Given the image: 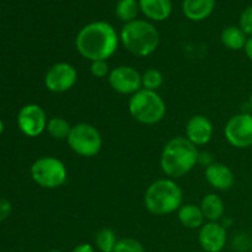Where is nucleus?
Masks as SVG:
<instances>
[{
	"instance_id": "ddd939ff",
	"label": "nucleus",
	"mask_w": 252,
	"mask_h": 252,
	"mask_svg": "<svg viewBox=\"0 0 252 252\" xmlns=\"http://www.w3.org/2000/svg\"><path fill=\"white\" fill-rule=\"evenodd\" d=\"M213 123L203 115H196L191 117L186 126V138L197 147L206 145L213 137Z\"/></svg>"
},
{
	"instance_id": "393cba45",
	"label": "nucleus",
	"mask_w": 252,
	"mask_h": 252,
	"mask_svg": "<svg viewBox=\"0 0 252 252\" xmlns=\"http://www.w3.org/2000/svg\"><path fill=\"white\" fill-rule=\"evenodd\" d=\"M90 70L91 74L97 79H102L110 75V68H108L107 61L91 62Z\"/></svg>"
},
{
	"instance_id": "c85d7f7f",
	"label": "nucleus",
	"mask_w": 252,
	"mask_h": 252,
	"mask_svg": "<svg viewBox=\"0 0 252 252\" xmlns=\"http://www.w3.org/2000/svg\"><path fill=\"white\" fill-rule=\"evenodd\" d=\"M245 53L248 56V58L250 59V62L252 63V36L250 38H248V42H246V46H245Z\"/></svg>"
},
{
	"instance_id": "b1692460",
	"label": "nucleus",
	"mask_w": 252,
	"mask_h": 252,
	"mask_svg": "<svg viewBox=\"0 0 252 252\" xmlns=\"http://www.w3.org/2000/svg\"><path fill=\"white\" fill-rule=\"evenodd\" d=\"M113 252H145V249L140 241L135 240V239L125 238L117 241Z\"/></svg>"
},
{
	"instance_id": "cd10ccee",
	"label": "nucleus",
	"mask_w": 252,
	"mask_h": 252,
	"mask_svg": "<svg viewBox=\"0 0 252 252\" xmlns=\"http://www.w3.org/2000/svg\"><path fill=\"white\" fill-rule=\"evenodd\" d=\"M71 252H95V249H94L93 245H90V244L84 243V244H79L78 246H75Z\"/></svg>"
},
{
	"instance_id": "5701e85b",
	"label": "nucleus",
	"mask_w": 252,
	"mask_h": 252,
	"mask_svg": "<svg viewBox=\"0 0 252 252\" xmlns=\"http://www.w3.org/2000/svg\"><path fill=\"white\" fill-rule=\"evenodd\" d=\"M164 84V76L158 69L150 68L142 75V85L143 89L150 91H157L161 88Z\"/></svg>"
},
{
	"instance_id": "9b49d317",
	"label": "nucleus",
	"mask_w": 252,
	"mask_h": 252,
	"mask_svg": "<svg viewBox=\"0 0 252 252\" xmlns=\"http://www.w3.org/2000/svg\"><path fill=\"white\" fill-rule=\"evenodd\" d=\"M19 128L27 137H38L47 128V116L41 106L30 103L21 108L17 117Z\"/></svg>"
},
{
	"instance_id": "aec40b11",
	"label": "nucleus",
	"mask_w": 252,
	"mask_h": 252,
	"mask_svg": "<svg viewBox=\"0 0 252 252\" xmlns=\"http://www.w3.org/2000/svg\"><path fill=\"white\" fill-rule=\"evenodd\" d=\"M139 9V1L137 0H120L116 6V15L121 21L128 24L137 20Z\"/></svg>"
},
{
	"instance_id": "f3484780",
	"label": "nucleus",
	"mask_w": 252,
	"mask_h": 252,
	"mask_svg": "<svg viewBox=\"0 0 252 252\" xmlns=\"http://www.w3.org/2000/svg\"><path fill=\"white\" fill-rule=\"evenodd\" d=\"M177 217L179 220L185 228L197 229L201 228L204 224V216L202 213L199 206L196 204H182L177 211Z\"/></svg>"
},
{
	"instance_id": "dca6fc26",
	"label": "nucleus",
	"mask_w": 252,
	"mask_h": 252,
	"mask_svg": "<svg viewBox=\"0 0 252 252\" xmlns=\"http://www.w3.org/2000/svg\"><path fill=\"white\" fill-rule=\"evenodd\" d=\"M216 6V0H184L182 10L187 19L202 21L211 16Z\"/></svg>"
},
{
	"instance_id": "c756f323",
	"label": "nucleus",
	"mask_w": 252,
	"mask_h": 252,
	"mask_svg": "<svg viewBox=\"0 0 252 252\" xmlns=\"http://www.w3.org/2000/svg\"><path fill=\"white\" fill-rule=\"evenodd\" d=\"M2 130H4V123H2V121L0 120V134L2 133Z\"/></svg>"
},
{
	"instance_id": "9d476101",
	"label": "nucleus",
	"mask_w": 252,
	"mask_h": 252,
	"mask_svg": "<svg viewBox=\"0 0 252 252\" xmlns=\"http://www.w3.org/2000/svg\"><path fill=\"white\" fill-rule=\"evenodd\" d=\"M111 88L122 95H134L142 90V75L135 68L129 65H120L112 69L108 75Z\"/></svg>"
},
{
	"instance_id": "2eb2a0df",
	"label": "nucleus",
	"mask_w": 252,
	"mask_h": 252,
	"mask_svg": "<svg viewBox=\"0 0 252 252\" xmlns=\"http://www.w3.org/2000/svg\"><path fill=\"white\" fill-rule=\"evenodd\" d=\"M143 14L154 21H164L171 15V0H139Z\"/></svg>"
},
{
	"instance_id": "39448f33",
	"label": "nucleus",
	"mask_w": 252,
	"mask_h": 252,
	"mask_svg": "<svg viewBox=\"0 0 252 252\" xmlns=\"http://www.w3.org/2000/svg\"><path fill=\"white\" fill-rule=\"evenodd\" d=\"M130 116L143 125H157L166 113V105L157 91L142 89L130 96L128 102Z\"/></svg>"
},
{
	"instance_id": "1a4fd4ad",
	"label": "nucleus",
	"mask_w": 252,
	"mask_h": 252,
	"mask_svg": "<svg viewBox=\"0 0 252 252\" xmlns=\"http://www.w3.org/2000/svg\"><path fill=\"white\" fill-rule=\"evenodd\" d=\"M78 80V71L71 64L61 62L56 63L47 70L44 76V85L49 91L56 94L65 93L75 85Z\"/></svg>"
},
{
	"instance_id": "20e7f679",
	"label": "nucleus",
	"mask_w": 252,
	"mask_h": 252,
	"mask_svg": "<svg viewBox=\"0 0 252 252\" xmlns=\"http://www.w3.org/2000/svg\"><path fill=\"white\" fill-rule=\"evenodd\" d=\"M120 41L134 56L147 57L157 51L160 36L153 24L144 20H134L123 26Z\"/></svg>"
},
{
	"instance_id": "a211bd4d",
	"label": "nucleus",
	"mask_w": 252,
	"mask_h": 252,
	"mask_svg": "<svg viewBox=\"0 0 252 252\" xmlns=\"http://www.w3.org/2000/svg\"><path fill=\"white\" fill-rule=\"evenodd\" d=\"M199 208L203 213L204 219L209 221H217L224 214V202L218 194L209 193L202 198Z\"/></svg>"
},
{
	"instance_id": "2f4dec72",
	"label": "nucleus",
	"mask_w": 252,
	"mask_h": 252,
	"mask_svg": "<svg viewBox=\"0 0 252 252\" xmlns=\"http://www.w3.org/2000/svg\"><path fill=\"white\" fill-rule=\"evenodd\" d=\"M250 103H251V106H252V94H251V96H250Z\"/></svg>"
},
{
	"instance_id": "423d86ee",
	"label": "nucleus",
	"mask_w": 252,
	"mask_h": 252,
	"mask_svg": "<svg viewBox=\"0 0 252 252\" xmlns=\"http://www.w3.org/2000/svg\"><path fill=\"white\" fill-rule=\"evenodd\" d=\"M31 176L43 189H58L65 184L68 171L62 160L54 157H43L31 166Z\"/></svg>"
},
{
	"instance_id": "6e6552de",
	"label": "nucleus",
	"mask_w": 252,
	"mask_h": 252,
	"mask_svg": "<svg viewBox=\"0 0 252 252\" xmlns=\"http://www.w3.org/2000/svg\"><path fill=\"white\" fill-rule=\"evenodd\" d=\"M226 140L233 147L244 149L252 145V116L249 113H240L226 123L224 128Z\"/></svg>"
},
{
	"instance_id": "412c9836",
	"label": "nucleus",
	"mask_w": 252,
	"mask_h": 252,
	"mask_svg": "<svg viewBox=\"0 0 252 252\" xmlns=\"http://www.w3.org/2000/svg\"><path fill=\"white\" fill-rule=\"evenodd\" d=\"M47 132L53 139H68L69 133L71 130V126L63 117H53L47 123Z\"/></svg>"
},
{
	"instance_id": "a878e982",
	"label": "nucleus",
	"mask_w": 252,
	"mask_h": 252,
	"mask_svg": "<svg viewBox=\"0 0 252 252\" xmlns=\"http://www.w3.org/2000/svg\"><path fill=\"white\" fill-rule=\"evenodd\" d=\"M240 29L244 33L252 36V6L246 7L240 16Z\"/></svg>"
},
{
	"instance_id": "4468645a",
	"label": "nucleus",
	"mask_w": 252,
	"mask_h": 252,
	"mask_svg": "<svg viewBox=\"0 0 252 252\" xmlns=\"http://www.w3.org/2000/svg\"><path fill=\"white\" fill-rule=\"evenodd\" d=\"M207 182L218 191H228L234 186L235 176L230 167L220 162H212L204 171Z\"/></svg>"
},
{
	"instance_id": "f257e3e1",
	"label": "nucleus",
	"mask_w": 252,
	"mask_h": 252,
	"mask_svg": "<svg viewBox=\"0 0 252 252\" xmlns=\"http://www.w3.org/2000/svg\"><path fill=\"white\" fill-rule=\"evenodd\" d=\"M120 43V36L115 27L105 21L86 25L78 33L75 46L84 58L91 62L107 61L115 54Z\"/></svg>"
},
{
	"instance_id": "7c9ffc66",
	"label": "nucleus",
	"mask_w": 252,
	"mask_h": 252,
	"mask_svg": "<svg viewBox=\"0 0 252 252\" xmlns=\"http://www.w3.org/2000/svg\"><path fill=\"white\" fill-rule=\"evenodd\" d=\"M47 252H62V251H58V250H51V251H47Z\"/></svg>"
},
{
	"instance_id": "f03ea898",
	"label": "nucleus",
	"mask_w": 252,
	"mask_h": 252,
	"mask_svg": "<svg viewBox=\"0 0 252 252\" xmlns=\"http://www.w3.org/2000/svg\"><path fill=\"white\" fill-rule=\"evenodd\" d=\"M199 153L186 137H175L165 144L160 157V165L165 175L179 179L189 174L198 162Z\"/></svg>"
},
{
	"instance_id": "7ed1b4c3",
	"label": "nucleus",
	"mask_w": 252,
	"mask_h": 252,
	"mask_svg": "<svg viewBox=\"0 0 252 252\" xmlns=\"http://www.w3.org/2000/svg\"><path fill=\"white\" fill-rule=\"evenodd\" d=\"M184 193L172 179H160L148 187L144 196L145 208L155 216H167L179 211Z\"/></svg>"
},
{
	"instance_id": "f8f14e48",
	"label": "nucleus",
	"mask_w": 252,
	"mask_h": 252,
	"mask_svg": "<svg viewBox=\"0 0 252 252\" xmlns=\"http://www.w3.org/2000/svg\"><path fill=\"white\" fill-rule=\"evenodd\" d=\"M198 241L206 252H220L226 244L225 226L217 221L203 224L199 229Z\"/></svg>"
},
{
	"instance_id": "bb28decb",
	"label": "nucleus",
	"mask_w": 252,
	"mask_h": 252,
	"mask_svg": "<svg viewBox=\"0 0 252 252\" xmlns=\"http://www.w3.org/2000/svg\"><path fill=\"white\" fill-rule=\"evenodd\" d=\"M11 213V204L7 199L0 198V221L5 220Z\"/></svg>"
},
{
	"instance_id": "0eeeda50",
	"label": "nucleus",
	"mask_w": 252,
	"mask_h": 252,
	"mask_svg": "<svg viewBox=\"0 0 252 252\" xmlns=\"http://www.w3.org/2000/svg\"><path fill=\"white\" fill-rule=\"evenodd\" d=\"M66 140L70 149L84 158L95 157L102 148L100 132L89 123H78L73 126Z\"/></svg>"
},
{
	"instance_id": "6ab92c4d",
	"label": "nucleus",
	"mask_w": 252,
	"mask_h": 252,
	"mask_svg": "<svg viewBox=\"0 0 252 252\" xmlns=\"http://www.w3.org/2000/svg\"><path fill=\"white\" fill-rule=\"evenodd\" d=\"M220 39L221 43L231 51H239V49L245 48L246 42H248L246 34L244 33L243 30L236 26H229L224 29L221 32Z\"/></svg>"
},
{
	"instance_id": "4be33fe9",
	"label": "nucleus",
	"mask_w": 252,
	"mask_h": 252,
	"mask_svg": "<svg viewBox=\"0 0 252 252\" xmlns=\"http://www.w3.org/2000/svg\"><path fill=\"white\" fill-rule=\"evenodd\" d=\"M118 239L116 233L110 228H103L97 231L95 238V244L101 252H113Z\"/></svg>"
}]
</instances>
